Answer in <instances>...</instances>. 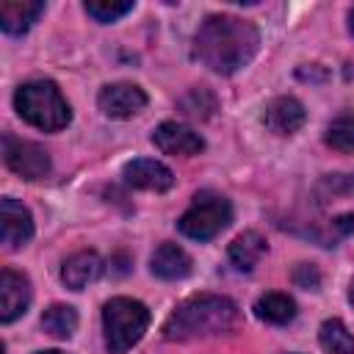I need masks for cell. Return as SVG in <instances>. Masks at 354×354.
I'll return each mask as SVG.
<instances>
[{"label": "cell", "mask_w": 354, "mask_h": 354, "mask_svg": "<svg viewBox=\"0 0 354 354\" xmlns=\"http://www.w3.org/2000/svg\"><path fill=\"white\" fill-rule=\"evenodd\" d=\"M260 47V33L249 19L232 14L207 17L194 36V55L213 72L232 75L246 66Z\"/></svg>", "instance_id": "cell-1"}, {"label": "cell", "mask_w": 354, "mask_h": 354, "mask_svg": "<svg viewBox=\"0 0 354 354\" xmlns=\"http://www.w3.org/2000/svg\"><path fill=\"white\" fill-rule=\"evenodd\" d=\"M235 321H238V307L232 299L216 293H196L171 310V315L163 324V337L166 340L210 337L230 332Z\"/></svg>", "instance_id": "cell-2"}, {"label": "cell", "mask_w": 354, "mask_h": 354, "mask_svg": "<svg viewBox=\"0 0 354 354\" xmlns=\"http://www.w3.org/2000/svg\"><path fill=\"white\" fill-rule=\"evenodd\" d=\"M14 108L28 124H33L44 133L64 130L72 122V108L53 80L22 83L14 94Z\"/></svg>", "instance_id": "cell-3"}, {"label": "cell", "mask_w": 354, "mask_h": 354, "mask_svg": "<svg viewBox=\"0 0 354 354\" xmlns=\"http://www.w3.org/2000/svg\"><path fill=\"white\" fill-rule=\"evenodd\" d=\"M149 326V310L144 301L130 296H113L102 307V329H105V346L111 354L130 351Z\"/></svg>", "instance_id": "cell-4"}, {"label": "cell", "mask_w": 354, "mask_h": 354, "mask_svg": "<svg viewBox=\"0 0 354 354\" xmlns=\"http://www.w3.org/2000/svg\"><path fill=\"white\" fill-rule=\"evenodd\" d=\"M232 221V205L227 196L216 191H199L191 202V207L180 216L177 227L183 235L194 241H210L216 238L227 224Z\"/></svg>", "instance_id": "cell-5"}, {"label": "cell", "mask_w": 354, "mask_h": 354, "mask_svg": "<svg viewBox=\"0 0 354 354\" xmlns=\"http://www.w3.org/2000/svg\"><path fill=\"white\" fill-rule=\"evenodd\" d=\"M3 160L17 177L30 180V183L44 180L53 169L50 155L44 152V147H39L33 141H25V138H17L11 133L3 136Z\"/></svg>", "instance_id": "cell-6"}, {"label": "cell", "mask_w": 354, "mask_h": 354, "mask_svg": "<svg viewBox=\"0 0 354 354\" xmlns=\"http://www.w3.org/2000/svg\"><path fill=\"white\" fill-rule=\"evenodd\" d=\"M97 105L111 119H130L147 108V94L136 83H111L100 91Z\"/></svg>", "instance_id": "cell-7"}, {"label": "cell", "mask_w": 354, "mask_h": 354, "mask_svg": "<svg viewBox=\"0 0 354 354\" xmlns=\"http://www.w3.org/2000/svg\"><path fill=\"white\" fill-rule=\"evenodd\" d=\"M152 144L166 152V155H177V158H191L199 155L205 149V141L199 133H194L188 124L180 122H163L152 130Z\"/></svg>", "instance_id": "cell-8"}, {"label": "cell", "mask_w": 354, "mask_h": 354, "mask_svg": "<svg viewBox=\"0 0 354 354\" xmlns=\"http://www.w3.org/2000/svg\"><path fill=\"white\" fill-rule=\"evenodd\" d=\"M124 183L130 188H138V191H155V194H163L174 185V174L169 166H163L160 160H152V158H136L124 166L122 171Z\"/></svg>", "instance_id": "cell-9"}, {"label": "cell", "mask_w": 354, "mask_h": 354, "mask_svg": "<svg viewBox=\"0 0 354 354\" xmlns=\"http://www.w3.org/2000/svg\"><path fill=\"white\" fill-rule=\"evenodd\" d=\"M30 304V282L25 274L14 271V268H3L0 271V321L11 324L19 315H25Z\"/></svg>", "instance_id": "cell-10"}, {"label": "cell", "mask_w": 354, "mask_h": 354, "mask_svg": "<svg viewBox=\"0 0 354 354\" xmlns=\"http://www.w3.org/2000/svg\"><path fill=\"white\" fill-rule=\"evenodd\" d=\"M307 122V111L296 97H274L263 108V124L274 136H293Z\"/></svg>", "instance_id": "cell-11"}, {"label": "cell", "mask_w": 354, "mask_h": 354, "mask_svg": "<svg viewBox=\"0 0 354 354\" xmlns=\"http://www.w3.org/2000/svg\"><path fill=\"white\" fill-rule=\"evenodd\" d=\"M0 227H3L6 249H19L33 238V216H30V210L22 202L11 199V196H6L0 202Z\"/></svg>", "instance_id": "cell-12"}, {"label": "cell", "mask_w": 354, "mask_h": 354, "mask_svg": "<svg viewBox=\"0 0 354 354\" xmlns=\"http://www.w3.org/2000/svg\"><path fill=\"white\" fill-rule=\"evenodd\" d=\"M102 274V257L91 249L75 252L72 257L64 260L61 266V282L72 290H83L86 285H91L97 277Z\"/></svg>", "instance_id": "cell-13"}, {"label": "cell", "mask_w": 354, "mask_h": 354, "mask_svg": "<svg viewBox=\"0 0 354 354\" xmlns=\"http://www.w3.org/2000/svg\"><path fill=\"white\" fill-rule=\"evenodd\" d=\"M44 14L41 0H3L0 3V28L11 36L25 33Z\"/></svg>", "instance_id": "cell-14"}, {"label": "cell", "mask_w": 354, "mask_h": 354, "mask_svg": "<svg viewBox=\"0 0 354 354\" xmlns=\"http://www.w3.org/2000/svg\"><path fill=\"white\" fill-rule=\"evenodd\" d=\"M191 266H194V263H191V254H188L183 246L171 243V241L160 243V246L155 249L152 260H149L152 274L160 277V279H183V277L191 274Z\"/></svg>", "instance_id": "cell-15"}, {"label": "cell", "mask_w": 354, "mask_h": 354, "mask_svg": "<svg viewBox=\"0 0 354 354\" xmlns=\"http://www.w3.org/2000/svg\"><path fill=\"white\" fill-rule=\"evenodd\" d=\"M266 249H268V243H266V238L260 235V232H254V230H246V232H241L232 243H230V263L238 268V271H252L257 263H260V257L266 254Z\"/></svg>", "instance_id": "cell-16"}, {"label": "cell", "mask_w": 354, "mask_h": 354, "mask_svg": "<svg viewBox=\"0 0 354 354\" xmlns=\"http://www.w3.org/2000/svg\"><path fill=\"white\" fill-rule=\"evenodd\" d=\"M254 315L266 324H290L296 318V301L288 296V293H279V290H271V293H263L257 301H254Z\"/></svg>", "instance_id": "cell-17"}, {"label": "cell", "mask_w": 354, "mask_h": 354, "mask_svg": "<svg viewBox=\"0 0 354 354\" xmlns=\"http://www.w3.org/2000/svg\"><path fill=\"white\" fill-rule=\"evenodd\" d=\"M41 329L58 340H66L75 335L77 329V313L75 307L69 304H50L44 313H41Z\"/></svg>", "instance_id": "cell-18"}, {"label": "cell", "mask_w": 354, "mask_h": 354, "mask_svg": "<svg viewBox=\"0 0 354 354\" xmlns=\"http://www.w3.org/2000/svg\"><path fill=\"white\" fill-rule=\"evenodd\" d=\"M318 340H321V348L326 354H354V337L346 329V324L337 318H329L321 324Z\"/></svg>", "instance_id": "cell-19"}, {"label": "cell", "mask_w": 354, "mask_h": 354, "mask_svg": "<svg viewBox=\"0 0 354 354\" xmlns=\"http://www.w3.org/2000/svg\"><path fill=\"white\" fill-rule=\"evenodd\" d=\"M326 144L337 152H354V113L332 119V124L326 127Z\"/></svg>", "instance_id": "cell-20"}, {"label": "cell", "mask_w": 354, "mask_h": 354, "mask_svg": "<svg viewBox=\"0 0 354 354\" xmlns=\"http://www.w3.org/2000/svg\"><path fill=\"white\" fill-rule=\"evenodd\" d=\"M133 0H86V14L94 17L97 22H116L119 17L133 11Z\"/></svg>", "instance_id": "cell-21"}, {"label": "cell", "mask_w": 354, "mask_h": 354, "mask_svg": "<svg viewBox=\"0 0 354 354\" xmlns=\"http://www.w3.org/2000/svg\"><path fill=\"white\" fill-rule=\"evenodd\" d=\"M293 279H296V285H301V288H307V290H315V288H318V282H321V274H318V268H315V266L301 263V266L296 268Z\"/></svg>", "instance_id": "cell-22"}, {"label": "cell", "mask_w": 354, "mask_h": 354, "mask_svg": "<svg viewBox=\"0 0 354 354\" xmlns=\"http://www.w3.org/2000/svg\"><path fill=\"white\" fill-rule=\"evenodd\" d=\"M36 354H64V351H58V348H47V351H36Z\"/></svg>", "instance_id": "cell-23"}, {"label": "cell", "mask_w": 354, "mask_h": 354, "mask_svg": "<svg viewBox=\"0 0 354 354\" xmlns=\"http://www.w3.org/2000/svg\"><path fill=\"white\" fill-rule=\"evenodd\" d=\"M351 30H354V8H351Z\"/></svg>", "instance_id": "cell-24"}, {"label": "cell", "mask_w": 354, "mask_h": 354, "mask_svg": "<svg viewBox=\"0 0 354 354\" xmlns=\"http://www.w3.org/2000/svg\"><path fill=\"white\" fill-rule=\"evenodd\" d=\"M351 301H354V285H351Z\"/></svg>", "instance_id": "cell-25"}]
</instances>
